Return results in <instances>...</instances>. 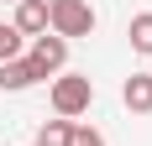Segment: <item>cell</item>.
Returning <instances> with one entry per match:
<instances>
[{
    "mask_svg": "<svg viewBox=\"0 0 152 146\" xmlns=\"http://www.w3.org/2000/svg\"><path fill=\"white\" fill-rule=\"evenodd\" d=\"M37 78H42V73L31 68L26 52H21V58H11V63H0V89H5V94H21V89H31Z\"/></svg>",
    "mask_w": 152,
    "mask_h": 146,
    "instance_id": "5b68a950",
    "label": "cell"
},
{
    "mask_svg": "<svg viewBox=\"0 0 152 146\" xmlns=\"http://www.w3.org/2000/svg\"><path fill=\"white\" fill-rule=\"evenodd\" d=\"M68 141H74V120H47L31 146H68Z\"/></svg>",
    "mask_w": 152,
    "mask_h": 146,
    "instance_id": "ba28073f",
    "label": "cell"
},
{
    "mask_svg": "<svg viewBox=\"0 0 152 146\" xmlns=\"http://www.w3.org/2000/svg\"><path fill=\"white\" fill-rule=\"evenodd\" d=\"M11 26H16L21 42H26V37H42V31H47V0H16Z\"/></svg>",
    "mask_w": 152,
    "mask_h": 146,
    "instance_id": "277c9868",
    "label": "cell"
},
{
    "mask_svg": "<svg viewBox=\"0 0 152 146\" xmlns=\"http://www.w3.org/2000/svg\"><path fill=\"white\" fill-rule=\"evenodd\" d=\"M68 146H105V136L94 131V125H74V141Z\"/></svg>",
    "mask_w": 152,
    "mask_h": 146,
    "instance_id": "30bf717a",
    "label": "cell"
},
{
    "mask_svg": "<svg viewBox=\"0 0 152 146\" xmlns=\"http://www.w3.org/2000/svg\"><path fill=\"white\" fill-rule=\"evenodd\" d=\"M47 99H53V115L58 120H79L94 104V78H84V73H58L53 89H47Z\"/></svg>",
    "mask_w": 152,
    "mask_h": 146,
    "instance_id": "7a4b0ae2",
    "label": "cell"
},
{
    "mask_svg": "<svg viewBox=\"0 0 152 146\" xmlns=\"http://www.w3.org/2000/svg\"><path fill=\"white\" fill-rule=\"evenodd\" d=\"M94 26H100V16L89 0H47V31L53 37L74 42V37H89Z\"/></svg>",
    "mask_w": 152,
    "mask_h": 146,
    "instance_id": "6da1fadb",
    "label": "cell"
},
{
    "mask_svg": "<svg viewBox=\"0 0 152 146\" xmlns=\"http://www.w3.org/2000/svg\"><path fill=\"white\" fill-rule=\"evenodd\" d=\"M121 104L131 115H152V73H131L121 84Z\"/></svg>",
    "mask_w": 152,
    "mask_h": 146,
    "instance_id": "8992f818",
    "label": "cell"
},
{
    "mask_svg": "<svg viewBox=\"0 0 152 146\" xmlns=\"http://www.w3.org/2000/svg\"><path fill=\"white\" fill-rule=\"evenodd\" d=\"M31 68L42 73V78H53V73H63V63H68V42L63 37H53V31H42V37H31Z\"/></svg>",
    "mask_w": 152,
    "mask_h": 146,
    "instance_id": "3957f363",
    "label": "cell"
},
{
    "mask_svg": "<svg viewBox=\"0 0 152 146\" xmlns=\"http://www.w3.org/2000/svg\"><path fill=\"white\" fill-rule=\"evenodd\" d=\"M11 58H21V37L11 21H0V63H11Z\"/></svg>",
    "mask_w": 152,
    "mask_h": 146,
    "instance_id": "9c48e42d",
    "label": "cell"
},
{
    "mask_svg": "<svg viewBox=\"0 0 152 146\" xmlns=\"http://www.w3.org/2000/svg\"><path fill=\"white\" fill-rule=\"evenodd\" d=\"M126 42H131V52L152 58V11H137L131 21H126Z\"/></svg>",
    "mask_w": 152,
    "mask_h": 146,
    "instance_id": "52a82bcc",
    "label": "cell"
}]
</instances>
